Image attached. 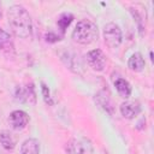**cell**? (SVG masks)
<instances>
[{"instance_id": "1", "label": "cell", "mask_w": 154, "mask_h": 154, "mask_svg": "<svg viewBox=\"0 0 154 154\" xmlns=\"http://www.w3.org/2000/svg\"><path fill=\"white\" fill-rule=\"evenodd\" d=\"M7 20L12 32L20 38H28L32 32V23L29 12L22 5H12L7 10Z\"/></svg>"}, {"instance_id": "15", "label": "cell", "mask_w": 154, "mask_h": 154, "mask_svg": "<svg viewBox=\"0 0 154 154\" xmlns=\"http://www.w3.org/2000/svg\"><path fill=\"white\" fill-rule=\"evenodd\" d=\"M72 20H73L72 13H70V12H64V13H61V14L59 16V18H58V22H57V24H58L60 31H61V32H65V30H66L67 26L72 23Z\"/></svg>"}, {"instance_id": "3", "label": "cell", "mask_w": 154, "mask_h": 154, "mask_svg": "<svg viewBox=\"0 0 154 154\" xmlns=\"http://www.w3.org/2000/svg\"><path fill=\"white\" fill-rule=\"evenodd\" d=\"M103 40L109 48H118L123 41V35L119 25L116 23H107L103 26Z\"/></svg>"}, {"instance_id": "13", "label": "cell", "mask_w": 154, "mask_h": 154, "mask_svg": "<svg viewBox=\"0 0 154 154\" xmlns=\"http://www.w3.org/2000/svg\"><path fill=\"white\" fill-rule=\"evenodd\" d=\"M20 154H40V143L36 138H28L22 143Z\"/></svg>"}, {"instance_id": "18", "label": "cell", "mask_w": 154, "mask_h": 154, "mask_svg": "<svg viewBox=\"0 0 154 154\" xmlns=\"http://www.w3.org/2000/svg\"><path fill=\"white\" fill-rule=\"evenodd\" d=\"M60 40H61L60 36L57 35L54 31H48V32L46 34V41L49 42V43H54V42H58V41H60Z\"/></svg>"}, {"instance_id": "2", "label": "cell", "mask_w": 154, "mask_h": 154, "mask_svg": "<svg viewBox=\"0 0 154 154\" xmlns=\"http://www.w3.org/2000/svg\"><path fill=\"white\" fill-rule=\"evenodd\" d=\"M97 35L99 32L96 24L91 20L83 19L76 24L71 36L73 41L79 45H90L97 38Z\"/></svg>"}, {"instance_id": "11", "label": "cell", "mask_w": 154, "mask_h": 154, "mask_svg": "<svg viewBox=\"0 0 154 154\" xmlns=\"http://www.w3.org/2000/svg\"><path fill=\"white\" fill-rule=\"evenodd\" d=\"M144 66H146L144 58H143V55H142L141 53H138V52L134 53V54L129 58V60H128V67H129L131 71H134V72H141V71L144 69Z\"/></svg>"}, {"instance_id": "4", "label": "cell", "mask_w": 154, "mask_h": 154, "mask_svg": "<svg viewBox=\"0 0 154 154\" xmlns=\"http://www.w3.org/2000/svg\"><path fill=\"white\" fill-rule=\"evenodd\" d=\"M85 61L88 64V66L97 72H101L105 70L106 67V63H107V58L105 55V53L96 48V49H91L90 52L87 53L85 55Z\"/></svg>"}, {"instance_id": "5", "label": "cell", "mask_w": 154, "mask_h": 154, "mask_svg": "<svg viewBox=\"0 0 154 154\" xmlns=\"http://www.w3.org/2000/svg\"><path fill=\"white\" fill-rule=\"evenodd\" d=\"M29 120H30V118H29L28 113L22 109H16V111L11 112L8 116V123L11 125V128L14 130H23L28 125Z\"/></svg>"}, {"instance_id": "16", "label": "cell", "mask_w": 154, "mask_h": 154, "mask_svg": "<svg viewBox=\"0 0 154 154\" xmlns=\"http://www.w3.org/2000/svg\"><path fill=\"white\" fill-rule=\"evenodd\" d=\"M96 99H97L99 105H100L106 112H108L109 114H113V106H112V102H111L108 95H106L103 91H101V93H99V94L96 95Z\"/></svg>"}, {"instance_id": "17", "label": "cell", "mask_w": 154, "mask_h": 154, "mask_svg": "<svg viewBox=\"0 0 154 154\" xmlns=\"http://www.w3.org/2000/svg\"><path fill=\"white\" fill-rule=\"evenodd\" d=\"M41 90H42V96H43L45 101H46L47 103H49V105H53V100H52L49 89H48V87H47L45 83H41Z\"/></svg>"}, {"instance_id": "8", "label": "cell", "mask_w": 154, "mask_h": 154, "mask_svg": "<svg viewBox=\"0 0 154 154\" xmlns=\"http://www.w3.org/2000/svg\"><path fill=\"white\" fill-rule=\"evenodd\" d=\"M0 52H2L6 57L14 55V43L8 32L0 28Z\"/></svg>"}, {"instance_id": "7", "label": "cell", "mask_w": 154, "mask_h": 154, "mask_svg": "<svg viewBox=\"0 0 154 154\" xmlns=\"http://www.w3.org/2000/svg\"><path fill=\"white\" fill-rule=\"evenodd\" d=\"M16 147L14 136L6 130L0 131V154H8L13 152Z\"/></svg>"}, {"instance_id": "14", "label": "cell", "mask_w": 154, "mask_h": 154, "mask_svg": "<svg viewBox=\"0 0 154 154\" xmlns=\"http://www.w3.org/2000/svg\"><path fill=\"white\" fill-rule=\"evenodd\" d=\"M130 12H131V14H132L135 22L137 23V26H138V29H140V31H141V35H142V31H143V29H144V26H146V18H147L146 12L141 14V13H140V10L137 8V6L130 7Z\"/></svg>"}, {"instance_id": "6", "label": "cell", "mask_w": 154, "mask_h": 154, "mask_svg": "<svg viewBox=\"0 0 154 154\" xmlns=\"http://www.w3.org/2000/svg\"><path fill=\"white\" fill-rule=\"evenodd\" d=\"M16 100L22 103L35 105L36 103V94L32 84H28L25 87H17L16 89Z\"/></svg>"}, {"instance_id": "12", "label": "cell", "mask_w": 154, "mask_h": 154, "mask_svg": "<svg viewBox=\"0 0 154 154\" xmlns=\"http://www.w3.org/2000/svg\"><path fill=\"white\" fill-rule=\"evenodd\" d=\"M114 87H116V89H117V91H118V94H119L120 97L128 99V97L131 95L132 89H131L130 83H129L126 79H124V78H122V77L117 78V79L114 81Z\"/></svg>"}, {"instance_id": "10", "label": "cell", "mask_w": 154, "mask_h": 154, "mask_svg": "<svg viewBox=\"0 0 154 154\" xmlns=\"http://www.w3.org/2000/svg\"><path fill=\"white\" fill-rule=\"evenodd\" d=\"M93 144L85 137L76 138L72 143V154H93Z\"/></svg>"}, {"instance_id": "9", "label": "cell", "mask_w": 154, "mask_h": 154, "mask_svg": "<svg viewBox=\"0 0 154 154\" xmlns=\"http://www.w3.org/2000/svg\"><path fill=\"white\" fill-rule=\"evenodd\" d=\"M120 113L126 119H132L141 112V105L138 101H125L120 105Z\"/></svg>"}, {"instance_id": "19", "label": "cell", "mask_w": 154, "mask_h": 154, "mask_svg": "<svg viewBox=\"0 0 154 154\" xmlns=\"http://www.w3.org/2000/svg\"><path fill=\"white\" fill-rule=\"evenodd\" d=\"M0 17H1V12H0Z\"/></svg>"}]
</instances>
